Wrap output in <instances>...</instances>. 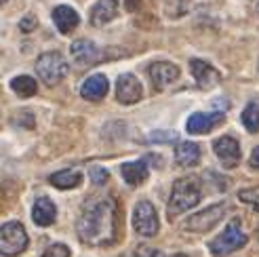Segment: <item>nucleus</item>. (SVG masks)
I'll return each mask as SVG.
<instances>
[{"mask_svg": "<svg viewBox=\"0 0 259 257\" xmlns=\"http://www.w3.org/2000/svg\"><path fill=\"white\" fill-rule=\"evenodd\" d=\"M36 74L40 76V80L45 84L55 87L68 76V63H66V59H63L61 53H57V51H49V53H42L40 57H38Z\"/></svg>", "mask_w": 259, "mask_h": 257, "instance_id": "nucleus-2", "label": "nucleus"}, {"mask_svg": "<svg viewBox=\"0 0 259 257\" xmlns=\"http://www.w3.org/2000/svg\"><path fill=\"white\" fill-rule=\"evenodd\" d=\"M175 160L181 166H194L200 160V148L194 141H181L175 148Z\"/></svg>", "mask_w": 259, "mask_h": 257, "instance_id": "nucleus-19", "label": "nucleus"}, {"mask_svg": "<svg viewBox=\"0 0 259 257\" xmlns=\"http://www.w3.org/2000/svg\"><path fill=\"white\" fill-rule=\"evenodd\" d=\"M53 23L57 25V30L61 34H70L72 30H76V25L80 23V17L72 7L59 5L53 9Z\"/></svg>", "mask_w": 259, "mask_h": 257, "instance_id": "nucleus-15", "label": "nucleus"}, {"mask_svg": "<svg viewBox=\"0 0 259 257\" xmlns=\"http://www.w3.org/2000/svg\"><path fill=\"white\" fill-rule=\"evenodd\" d=\"M116 204L110 198H95L84 204L78 220V236L89 245H108L114 238Z\"/></svg>", "mask_w": 259, "mask_h": 257, "instance_id": "nucleus-1", "label": "nucleus"}, {"mask_svg": "<svg viewBox=\"0 0 259 257\" xmlns=\"http://www.w3.org/2000/svg\"><path fill=\"white\" fill-rule=\"evenodd\" d=\"M152 139H154V141H169V139H175V135H173V133H164V135H162V133L158 131V133L152 135Z\"/></svg>", "mask_w": 259, "mask_h": 257, "instance_id": "nucleus-29", "label": "nucleus"}, {"mask_svg": "<svg viewBox=\"0 0 259 257\" xmlns=\"http://www.w3.org/2000/svg\"><path fill=\"white\" fill-rule=\"evenodd\" d=\"M219 122H224V114L222 112H213V114H206V112H196L188 118V133L192 135H204L209 133L213 126H217Z\"/></svg>", "mask_w": 259, "mask_h": 257, "instance_id": "nucleus-11", "label": "nucleus"}, {"mask_svg": "<svg viewBox=\"0 0 259 257\" xmlns=\"http://www.w3.org/2000/svg\"><path fill=\"white\" fill-rule=\"evenodd\" d=\"M257 13H259V3H257Z\"/></svg>", "mask_w": 259, "mask_h": 257, "instance_id": "nucleus-33", "label": "nucleus"}, {"mask_svg": "<svg viewBox=\"0 0 259 257\" xmlns=\"http://www.w3.org/2000/svg\"><path fill=\"white\" fill-rule=\"evenodd\" d=\"M55 217H57V209H55V204L53 200H49V198H38L34 202V209H32V220L36 226H51L55 222Z\"/></svg>", "mask_w": 259, "mask_h": 257, "instance_id": "nucleus-16", "label": "nucleus"}, {"mask_svg": "<svg viewBox=\"0 0 259 257\" xmlns=\"http://www.w3.org/2000/svg\"><path fill=\"white\" fill-rule=\"evenodd\" d=\"M133 257H156V251L148 249V247H139V249L133 253Z\"/></svg>", "mask_w": 259, "mask_h": 257, "instance_id": "nucleus-28", "label": "nucleus"}, {"mask_svg": "<svg viewBox=\"0 0 259 257\" xmlns=\"http://www.w3.org/2000/svg\"><path fill=\"white\" fill-rule=\"evenodd\" d=\"M242 124L247 126L249 133L259 131V99H253L247 104V108L242 112Z\"/></svg>", "mask_w": 259, "mask_h": 257, "instance_id": "nucleus-21", "label": "nucleus"}, {"mask_svg": "<svg viewBox=\"0 0 259 257\" xmlns=\"http://www.w3.org/2000/svg\"><path fill=\"white\" fill-rule=\"evenodd\" d=\"M11 89L19 97H32L36 93V80L32 76H17V78L11 80Z\"/></svg>", "mask_w": 259, "mask_h": 257, "instance_id": "nucleus-22", "label": "nucleus"}, {"mask_svg": "<svg viewBox=\"0 0 259 257\" xmlns=\"http://www.w3.org/2000/svg\"><path fill=\"white\" fill-rule=\"evenodd\" d=\"M144 95V89L141 82L137 80V76L133 74H120L118 82H116V99L120 104H137Z\"/></svg>", "mask_w": 259, "mask_h": 257, "instance_id": "nucleus-8", "label": "nucleus"}, {"mask_svg": "<svg viewBox=\"0 0 259 257\" xmlns=\"http://www.w3.org/2000/svg\"><path fill=\"white\" fill-rule=\"evenodd\" d=\"M49 182L53 184L55 188H59V190H72V188H76V186H80L82 175H80V171L66 169V171H57V173H53V175L49 177Z\"/></svg>", "mask_w": 259, "mask_h": 257, "instance_id": "nucleus-20", "label": "nucleus"}, {"mask_svg": "<svg viewBox=\"0 0 259 257\" xmlns=\"http://www.w3.org/2000/svg\"><path fill=\"white\" fill-rule=\"evenodd\" d=\"M244 245H247V234L240 230V222L234 220V222H230L224 232L211 242L209 249H211L213 257H224V255H230L232 251L244 247Z\"/></svg>", "mask_w": 259, "mask_h": 257, "instance_id": "nucleus-4", "label": "nucleus"}, {"mask_svg": "<svg viewBox=\"0 0 259 257\" xmlns=\"http://www.w3.org/2000/svg\"><path fill=\"white\" fill-rule=\"evenodd\" d=\"M213 150L217 154V158L222 160V164L228 166V169H232V166H236L240 162V146L234 137L224 135V137L215 139Z\"/></svg>", "mask_w": 259, "mask_h": 257, "instance_id": "nucleus-9", "label": "nucleus"}, {"mask_svg": "<svg viewBox=\"0 0 259 257\" xmlns=\"http://www.w3.org/2000/svg\"><path fill=\"white\" fill-rule=\"evenodd\" d=\"M249 162H251L253 169H257V171H259V148H255V150H253V154H251V160H249Z\"/></svg>", "mask_w": 259, "mask_h": 257, "instance_id": "nucleus-30", "label": "nucleus"}, {"mask_svg": "<svg viewBox=\"0 0 259 257\" xmlns=\"http://www.w3.org/2000/svg\"><path fill=\"white\" fill-rule=\"evenodd\" d=\"M226 213V204H213L209 209H202L196 215H192L190 220L184 224L186 230H192V232H206L211 230Z\"/></svg>", "mask_w": 259, "mask_h": 257, "instance_id": "nucleus-7", "label": "nucleus"}, {"mask_svg": "<svg viewBox=\"0 0 259 257\" xmlns=\"http://www.w3.org/2000/svg\"><path fill=\"white\" fill-rule=\"evenodd\" d=\"M19 30H21V32H32V30H36V17H34V15H25V17L19 21Z\"/></svg>", "mask_w": 259, "mask_h": 257, "instance_id": "nucleus-27", "label": "nucleus"}, {"mask_svg": "<svg viewBox=\"0 0 259 257\" xmlns=\"http://www.w3.org/2000/svg\"><path fill=\"white\" fill-rule=\"evenodd\" d=\"M70 51H72V61H74V66H76V68H80V70H84V68H89V66H93V63L97 61V57H99L97 47L91 42V40H87V38L74 40Z\"/></svg>", "mask_w": 259, "mask_h": 257, "instance_id": "nucleus-10", "label": "nucleus"}, {"mask_svg": "<svg viewBox=\"0 0 259 257\" xmlns=\"http://www.w3.org/2000/svg\"><path fill=\"white\" fill-rule=\"evenodd\" d=\"M42 257H70V249L66 245H51Z\"/></svg>", "mask_w": 259, "mask_h": 257, "instance_id": "nucleus-26", "label": "nucleus"}, {"mask_svg": "<svg viewBox=\"0 0 259 257\" xmlns=\"http://www.w3.org/2000/svg\"><path fill=\"white\" fill-rule=\"evenodd\" d=\"M110 89V82L103 74H95V76H89V78L82 82L80 87V95L89 101H97V99H103Z\"/></svg>", "mask_w": 259, "mask_h": 257, "instance_id": "nucleus-14", "label": "nucleus"}, {"mask_svg": "<svg viewBox=\"0 0 259 257\" xmlns=\"http://www.w3.org/2000/svg\"><path fill=\"white\" fill-rule=\"evenodd\" d=\"M5 3H7V0H3V5H5Z\"/></svg>", "mask_w": 259, "mask_h": 257, "instance_id": "nucleus-34", "label": "nucleus"}, {"mask_svg": "<svg viewBox=\"0 0 259 257\" xmlns=\"http://www.w3.org/2000/svg\"><path fill=\"white\" fill-rule=\"evenodd\" d=\"M116 7L118 0H99V3L91 9V23L93 25H103L116 15Z\"/></svg>", "mask_w": 259, "mask_h": 257, "instance_id": "nucleus-18", "label": "nucleus"}, {"mask_svg": "<svg viewBox=\"0 0 259 257\" xmlns=\"http://www.w3.org/2000/svg\"><path fill=\"white\" fill-rule=\"evenodd\" d=\"M148 72H150V78H152V82L156 89H164V87H169L171 82H175L179 78V68L173 66V63H169V61L152 63Z\"/></svg>", "mask_w": 259, "mask_h": 257, "instance_id": "nucleus-12", "label": "nucleus"}, {"mask_svg": "<svg viewBox=\"0 0 259 257\" xmlns=\"http://www.w3.org/2000/svg\"><path fill=\"white\" fill-rule=\"evenodd\" d=\"M238 198H240L242 202L251 204L255 211H259V186H255V188H247V190H240V192H238Z\"/></svg>", "mask_w": 259, "mask_h": 257, "instance_id": "nucleus-24", "label": "nucleus"}, {"mask_svg": "<svg viewBox=\"0 0 259 257\" xmlns=\"http://www.w3.org/2000/svg\"><path fill=\"white\" fill-rule=\"evenodd\" d=\"M190 7V0H164V9L171 17H179L184 15Z\"/></svg>", "mask_w": 259, "mask_h": 257, "instance_id": "nucleus-23", "label": "nucleus"}, {"mask_svg": "<svg viewBox=\"0 0 259 257\" xmlns=\"http://www.w3.org/2000/svg\"><path fill=\"white\" fill-rule=\"evenodd\" d=\"M28 247V234L19 222H7L0 230V249L3 255H19Z\"/></svg>", "mask_w": 259, "mask_h": 257, "instance_id": "nucleus-6", "label": "nucleus"}, {"mask_svg": "<svg viewBox=\"0 0 259 257\" xmlns=\"http://www.w3.org/2000/svg\"><path fill=\"white\" fill-rule=\"evenodd\" d=\"M137 3H139V0H126V9H128V11H135V9H137V7H135Z\"/></svg>", "mask_w": 259, "mask_h": 257, "instance_id": "nucleus-31", "label": "nucleus"}, {"mask_svg": "<svg viewBox=\"0 0 259 257\" xmlns=\"http://www.w3.org/2000/svg\"><path fill=\"white\" fill-rule=\"evenodd\" d=\"M120 171H122L124 182L131 184V186L144 184L146 179H148V173H150V171H148V160H146V158L135 160V162H124Z\"/></svg>", "mask_w": 259, "mask_h": 257, "instance_id": "nucleus-17", "label": "nucleus"}, {"mask_svg": "<svg viewBox=\"0 0 259 257\" xmlns=\"http://www.w3.org/2000/svg\"><path fill=\"white\" fill-rule=\"evenodd\" d=\"M200 200V188L194 179H179L173 186L171 200H169V215L184 213L192 207H196Z\"/></svg>", "mask_w": 259, "mask_h": 257, "instance_id": "nucleus-3", "label": "nucleus"}, {"mask_svg": "<svg viewBox=\"0 0 259 257\" xmlns=\"http://www.w3.org/2000/svg\"><path fill=\"white\" fill-rule=\"evenodd\" d=\"M133 228L139 236H156L158 234V215L154 204L148 200H139L135 204V211H133Z\"/></svg>", "mask_w": 259, "mask_h": 257, "instance_id": "nucleus-5", "label": "nucleus"}, {"mask_svg": "<svg viewBox=\"0 0 259 257\" xmlns=\"http://www.w3.org/2000/svg\"><path fill=\"white\" fill-rule=\"evenodd\" d=\"M173 257H188V255H173Z\"/></svg>", "mask_w": 259, "mask_h": 257, "instance_id": "nucleus-32", "label": "nucleus"}, {"mask_svg": "<svg viewBox=\"0 0 259 257\" xmlns=\"http://www.w3.org/2000/svg\"><path fill=\"white\" fill-rule=\"evenodd\" d=\"M108 179H110V175L103 166H91V182H93L95 186H103Z\"/></svg>", "mask_w": 259, "mask_h": 257, "instance_id": "nucleus-25", "label": "nucleus"}, {"mask_svg": "<svg viewBox=\"0 0 259 257\" xmlns=\"http://www.w3.org/2000/svg\"><path fill=\"white\" fill-rule=\"evenodd\" d=\"M190 70H192L194 78H196L200 89H213L219 82V78H222L219 72L213 66H209L206 61H202V59H192L190 61Z\"/></svg>", "mask_w": 259, "mask_h": 257, "instance_id": "nucleus-13", "label": "nucleus"}]
</instances>
